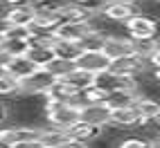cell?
<instances>
[{
	"instance_id": "5",
	"label": "cell",
	"mask_w": 160,
	"mask_h": 148,
	"mask_svg": "<svg viewBox=\"0 0 160 148\" xmlns=\"http://www.w3.org/2000/svg\"><path fill=\"white\" fill-rule=\"evenodd\" d=\"M99 14L111 20V23H117V25H124L133 14H138V7L135 2H120V0H106L102 5Z\"/></svg>"
},
{
	"instance_id": "8",
	"label": "cell",
	"mask_w": 160,
	"mask_h": 148,
	"mask_svg": "<svg viewBox=\"0 0 160 148\" xmlns=\"http://www.w3.org/2000/svg\"><path fill=\"white\" fill-rule=\"evenodd\" d=\"M36 18V7L34 5H20L7 9L2 16V25H12V27H32Z\"/></svg>"
},
{
	"instance_id": "10",
	"label": "cell",
	"mask_w": 160,
	"mask_h": 148,
	"mask_svg": "<svg viewBox=\"0 0 160 148\" xmlns=\"http://www.w3.org/2000/svg\"><path fill=\"white\" fill-rule=\"evenodd\" d=\"M90 20L88 23H59L52 29V38L57 40H72V43H81V38L88 34L90 29Z\"/></svg>"
},
{
	"instance_id": "31",
	"label": "cell",
	"mask_w": 160,
	"mask_h": 148,
	"mask_svg": "<svg viewBox=\"0 0 160 148\" xmlns=\"http://www.w3.org/2000/svg\"><path fill=\"white\" fill-rule=\"evenodd\" d=\"M151 148H158V146H156V144H153V146H151Z\"/></svg>"
},
{
	"instance_id": "1",
	"label": "cell",
	"mask_w": 160,
	"mask_h": 148,
	"mask_svg": "<svg viewBox=\"0 0 160 148\" xmlns=\"http://www.w3.org/2000/svg\"><path fill=\"white\" fill-rule=\"evenodd\" d=\"M79 112H81V103H77V101H61V103H50V105H45L48 126L59 128V130H63V132H66L70 126L79 119Z\"/></svg>"
},
{
	"instance_id": "20",
	"label": "cell",
	"mask_w": 160,
	"mask_h": 148,
	"mask_svg": "<svg viewBox=\"0 0 160 148\" xmlns=\"http://www.w3.org/2000/svg\"><path fill=\"white\" fill-rule=\"evenodd\" d=\"M66 139H68L66 132L59 130V128H52V126H45V128L41 130V141H43L48 148H57V146H61Z\"/></svg>"
},
{
	"instance_id": "29",
	"label": "cell",
	"mask_w": 160,
	"mask_h": 148,
	"mask_svg": "<svg viewBox=\"0 0 160 148\" xmlns=\"http://www.w3.org/2000/svg\"><path fill=\"white\" fill-rule=\"evenodd\" d=\"M120 2H135V0H120Z\"/></svg>"
},
{
	"instance_id": "24",
	"label": "cell",
	"mask_w": 160,
	"mask_h": 148,
	"mask_svg": "<svg viewBox=\"0 0 160 148\" xmlns=\"http://www.w3.org/2000/svg\"><path fill=\"white\" fill-rule=\"evenodd\" d=\"M70 2L79 5V7H83V9H90V12H99L106 0H70Z\"/></svg>"
},
{
	"instance_id": "30",
	"label": "cell",
	"mask_w": 160,
	"mask_h": 148,
	"mask_svg": "<svg viewBox=\"0 0 160 148\" xmlns=\"http://www.w3.org/2000/svg\"><path fill=\"white\" fill-rule=\"evenodd\" d=\"M156 146H158V148H160V137H158V139H156Z\"/></svg>"
},
{
	"instance_id": "16",
	"label": "cell",
	"mask_w": 160,
	"mask_h": 148,
	"mask_svg": "<svg viewBox=\"0 0 160 148\" xmlns=\"http://www.w3.org/2000/svg\"><path fill=\"white\" fill-rule=\"evenodd\" d=\"M63 81H66L68 86H72L77 92H83L86 88H90L95 83V74H90V72H86V70H81V67L74 65V70L68 74V76H63Z\"/></svg>"
},
{
	"instance_id": "14",
	"label": "cell",
	"mask_w": 160,
	"mask_h": 148,
	"mask_svg": "<svg viewBox=\"0 0 160 148\" xmlns=\"http://www.w3.org/2000/svg\"><path fill=\"white\" fill-rule=\"evenodd\" d=\"M138 121H140V114L133 105H126V108H115L111 110V126L115 128H122V130H129V128H135Z\"/></svg>"
},
{
	"instance_id": "18",
	"label": "cell",
	"mask_w": 160,
	"mask_h": 148,
	"mask_svg": "<svg viewBox=\"0 0 160 148\" xmlns=\"http://www.w3.org/2000/svg\"><path fill=\"white\" fill-rule=\"evenodd\" d=\"M81 45L79 43H72V40H57L52 38V52H54V56L59 58H68V61H74L79 54H81Z\"/></svg>"
},
{
	"instance_id": "21",
	"label": "cell",
	"mask_w": 160,
	"mask_h": 148,
	"mask_svg": "<svg viewBox=\"0 0 160 148\" xmlns=\"http://www.w3.org/2000/svg\"><path fill=\"white\" fill-rule=\"evenodd\" d=\"M0 43H2V40H0ZM29 45H32V38L5 40V43H2V52H5V56H20V54H27Z\"/></svg>"
},
{
	"instance_id": "15",
	"label": "cell",
	"mask_w": 160,
	"mask_h": 148,
	"mask_svg": "<svg viewBox=\"0 0 160 148\" xmlns=\"http://www.w3.org/2000/svg\"><path fill=\"white\" fill-rule=\"evenodd\" d=\"M135 97H138V92L117 88V90H111L108 94H106V105H108L111 110H115V108H126V105H133V103H135Z\"/></svg>"
},
{
	"instance_id": "23",
	"label": "cell",
	"mask_w": 160,
	"mask_h": 148,
	"mask_svg": "<svg viewBox=\"0 0 160 148\" xmlns=\"http://www.w3.org/2000/svg\"><path fill=\"white\" fill-rule=\"evenodd\" d=\"M156 141L149 137H122L115 148H151Z\"/></svg>"
},
{
	"instance_id": "3",
	"label": "cell",
	"mask_w": 160,
	"mask_h": 148,
	"mask_svg": "<svg viewBox=\"0 0 160 148\" xmlns=\"http://www.w3.org/2000/svg\"><path fill=\"white\" fill-rule=\"evenodd\" d=\"M102 54L108 58V61H115V58L135 54V40L126 34V31H124V34H111V36L104 38Z\"/></svg>"
},
{
	"instance_id": "28",
	"label": "cell",
	"mask_w": 160,
	"mask_h": 148,
	"mask_svg": "<svg viewBox=\"0 0 160 148\" xmlns=\"http://www.w3.org/2000/svg\"><path fill=\"white\" fill-rule=\"evenodd\" d=\"M151 74H153V79L160 83V70H151Z\"/></svg>"
},
{
	"instance_id": "2",
	"label": "cell",
	"mask_w": 160,
	"mask_h": 148,
	"mask_svg": "<svg viewBox=\"0 0 160 148\" xmlns=\"http://www.w3.org/2000/svg\"><path fill=\"white\" fill-rule=\"evenodd\" d=\"M124 31L133 40H147V38H158L160 36V23L149 14L138 12L124 23Z\"/></svg>"
},
{
	"instance_id": "6",
	"label": "cell",
	"mask_w": 160,
	"mask_h": 148,
	"mask_svg": "<svg viewBox=\"0 0 160 148\" xmlns=\"http://www.w3.org/2000/svg\"><path fill=\"white\" fill-rule=\"evenodd\" d=\"M57 79L43 67H38L32 76H27L25 81H20V92L18 94H45L48 88L54 83Z\"/></svg>"
},
{
	"instance_id": "26",
	"label": "cell",
	"mask_w": 160,
	"mask_h": 148,
	"mask_svg": "<svg viewBox=\"0 0 160 148\" xmlns=\"http://www.w3.org/2000/svg\"><path fill=\"white\" fill-rule=\"evenodd\" d=\"M147 63H149V67H151V70H160V47L153 52L151 56H149V61H147Z\"/></svg>"
},
{
	"instance_id": "25",
	"label": "cell",
	"mask_w": 160,
	"mask_h": 148,
	"mask_svg": "<svg viewBox=\"0 0 160 148\" xmlns=\"http://www.w3.org/2000/svg\"><path fill=\"white\" fill-rule=\"evenodd\" d=\"M12 148H48V146L41 141V137H38V139H29V141H18Z\"/></svg>"
},
{
	"instance_id": "4",
	"label": "cell",
	"mask_w": 160,
	"mask_h": 148,
	"mask_svg": "<svg viewBox=\"0 0 160 148\" xmlns=\"http://www.w3.org/2000/svg\"><path fill=\"white\" fill-rule=\"evenodd\" d=\"M0 70L12 74L16 81H25L27 76H32L38 67L27 58V54H20V56H5L2 63H0Z\"/></svg>"
},
{
	"instance_id": "19",
	"label": "cell",
	"mask_w": 160,
	"mask_h": 148,
	"mask_svg": "<svg viewBox=\"0 0 160 148\" xmlns=\"http://www.w3.org/2000/svg\"><path fill=\"white\" fill-rule=\"evenodd\" d=\"M43 70H48L54 79H63V76H68V74L74 70V61H68V58H59V56H54V58H52Z\"/></svg>"
},
{
	"instance_id": "17",
	"label": "cell",
	"mask_w": 160,
	"mask_h": 148,
	"mask_svg": "<svg viewBox=\"0 0 160 148\" xmlns=\"http://www.w3.org/2000/svg\"><path fill=\"white\" fill-rule=\"evenodd\" d=\"M61 23L59 14L57 12H38L36 9V18H34V25L29 29L32 31H43V34H52V29Z\"/></svg>"
},
{
	"instance_id": "27",
	"label": "cell",
	"mask_w": 160,
	"mask_h": 148,
	"mask_svg": "<svg viewBox=\"0 0 160 148\" xmlns=\"http://www.w3.org/2000/svg\"><path fill=\"white\" fill-rule=\"evenodd\" d=\"M2 121H7V108L0 103V123H2Z\"/></svg>"
},
{
	"instance_id": "11",
	"label": "cell",
	"mask_w": 160,
	"mask_h": 148,
	"mask_svg": "<svg viewBox=\"0 0 160 148\" xmlns=\"http://www.w3.org/2000/svg\"><path fill=\"white\" fill-rule=\"evenodd\" d=\"M133 108L138 110V114H140V121H138V126H142V123H147V121H156V119L160 117V101H158V97L138 94ZM138 126H135V128H138Z\"/></svg>"
},
{
	"instance_id": "32",
	"label": "cell",
	"mask_w": 160,
	"mask_h": 148,
	"mask_svg": "<svg viewBox=\"0 0 160 148\" xmlns=\"http://www.w3.org/2000/svg\"><path fill=\"white\" fill-rule=\"evenodd\" d=\"M158 101H160V94H158Z\"/></svg>"
},
{
	"instance_id": "12",
	"label": "cell",
	"mask_w": 160,
	"mask_h": 148,
	"mask_svg": "<svg viewBox=\"0 0 160 148\" xmlns=\"http://www.w3.org/2000/svg\"><path fill=\"white\" fill-rule=\"evenodd\" d=\"M57 14H59L61 23H88L97 12H90V9H83L79 5L70 2V0H63L57 9Z\"/></svg>"
},
{
	"instance_id": "13",
	"label": "cell",
	"mask_w": 160,
	"mask_h": 148,
	"mask_svg": "<svg viewBox=\"0 0 160 148\" xmlns=\"http://www.w3.org/2000/svg\"><path fill=\"white\" fill-rule=\"evenodd\" d=\"M99 132H102V128H97V126H92V123L83 121V119H77L66 130V137L68 139H74V141H81V144H90Z\"/></svg>"
},
{
	"instance_id": "22",
	"label": "cell",
	"mask_w": 160,
	"mask_h": 148,
	"mask_svg": "<svg viewBox=\"0 0 160 148\" xmlns=\"http://www.w3.org/2000/svg\"><path fill=\"white\" fill-rule=\"evenodd\" d=\"M20 92V81H16L12 74L0 70V97H16Z\"/></svg>"
},
{
	"instance_id": "7",
	"label": "cell",
	"mask_w": 160,
	"mask_h": 148,
	"mask_svg": "<svg viewBox=\"0 0 160 148\" xmlns=\"http://www.w3.org/2000/svg\"><path fill=\"white\" fill-rule=\"evenodd\" d=\"M108 58L102 54V49H81V54L74 58V65L86 70L90 74H99L108 70Z\"/></svg>"
},
{
	"instance_id": "33",
	"label": "cell",
	"mask_w": 160,
	"mask_h": 148,
	"mask_svg": "<svg viewBox=\"0 0 160 148\" xmlns=\"http://www.w3.org/2000/svg\"><path fill=\"white\" fill-rule=\"evenodd\" d=\"M0 2H2V0H0Z\"/></svg>"
},
{
	"instance_id": "9",
	"label": "cell",
	"mask_w": 160,
	"mask_h": 148,
	"mask_svg": "<svg viewBox=\"0 0 160 148\" xmlns=\"http://www.w3.org/2000/svg\"><path fill=\"white\" fill-rule=\"evenodd\" d=\"M79 119L97 126V128H104L111 121V108L106 105V101L104 103H83L81 112H79Z\"/></svg>"
}]
</instances>
